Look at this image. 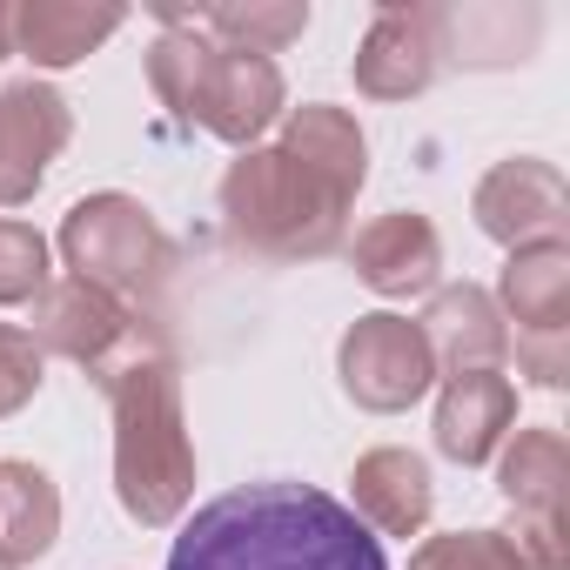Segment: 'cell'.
<instances>
[{"mask_svg":"<svg viewBox=\"0 0 570 570\" xmlns=\"http://www.w3.org/2000/svg\"><path fill=\"white\" fill-rule=\"evenodd\" d=\"M168 570H390L363 517L309 483H248L202 503Z\"/></svg>","mask_w":570,"mask_h":570,"instance_id":"6da1fadb","label":"cell"},{"mask_svg":"<svg viewBox=\"0 0 570 570\" xmlns=\"http://www.w3.org/2000/svg\"><path fill=\"white\" fill-rule=\"evenodd\" d=\"M356 188L323 175L316 161H303L296 148H248L228 175H222V222L242 248L268 255V262H303V255H330L343 242V215H350Z\"/></svg>","mask_w":570,"mask_h":570,"instance_id":"7a4b0ae2","label":"cell"},{"mask_svg":"<svg viewBox=\"0 0 570 570\" xmlns=\"http://www.w3.org/2000/svg\"><path fill=\"white\" fill-rule=\"evenodd\" d=\"M115 403V490L135 523H175L195 497V450L181 423V383L161 356H135L101 376Z\"/></svg>","mask_w":570,"mask_h":570,"instance_id":"3957f363","label":"cell"},{"mask_svg":"<svg viewBox=\"0 0 570 570\" xmlns=\"http://www.w3.org/2000/svg\"><path fill=\"white\" fill-rule=\"evenodd\" d=\"M148 81H155V95H161L175 115L202 121V128H208L215 141H228V148H248V141L282 115V75H275V61L215 48V41L195 35V28H168V35L148 48Z\"/></svg>","mask_w":570,"mask_h":570,"instance_id":"277c9868","label":"cell"},{"mask_svg":"<svg viewBox=\"0 0 570 570\" xmlns=\"http://www.w3.org/2000/svg\"><path fill=\"white\" fill-rule=\"evenodd\" d=\"M61 255L88 289L115 296L121 309L155 303V289L168 282V235L155 228V215L128 195H88L68 208L61 222Z\"/></svg>","mask_w":570,"mask_h":570,"instance_id":"5b68a950","label":"cell"},{"mask_svg":"<svg viewBox=\"0 0 570 570\" xmlns=\"http://www.w3.org/2000/svg\"><path fill=\"white\" fill-rule=\"evenodd\" d=\"M430 383H436V363L410 316H363L343 336V390L363 410H410Z\"/></svg>","mask_w":570,"mask_h":570,"instance_id":"8992f818","label":"cell"},{"mask_svg":"<svg viewBox=\"0 0 570 570\" xmlns=\"http://www.w3.org/2000/svg\"><path fill=\"white\" fill-rule=\"evenodd\" d=\"M135 336V309H121L115 296H101V289H88L81 275H68V282H48V289L35 296V330H28V343L48 356H68V363H81V370H115V350Z\"/></svg>","mask_w":570,"mask_h":570,"instance_id":"52a82bcc","label":"cell"},{"mask_svg":"<svg viewBox=\"0 0 570 570\" xmlns=\"http://www.w3.org/2000/svg\"><path fill=\"white\" fill-rule=\"evenodd\" d=\"M443 8H383L356 48V88L376 101H410L443 68Z\"/></svg>","mask_w":570,"mask_h":570,"instance_id":"ba28073f","label":"cell"},{"mask_svg":"<svg viewBox=\"0 0 570 570\" xmlns=\"http://www.w3.org/2000/svg\"><path fill=\"white\" fill-rule=\"evenodd\" d=\"M563 215H570V188L550 161H497L476 181V228L497 235L503 248H530V242H563Z\"/></svg>","mask_w":570,"mask_h":570,"instance_id":"9c48e42d","label":"cell"},{"mask_svg":"<svg viewBox=\"0 0 570 570\" xmlns=\"http://www.w3.org/2000/svg\"><path fill=\"white\" fill-rule=\"evenodd\" d=\"M75 115L55 88L21 81V88H0V208H14L41 188L48 161L68 148Z\"/></svg>","mask_w":570,"mask_h":570,"instance_id":"30bf717a","label":"cell"},{"mask_svg":"<svg viewBox=\"0 0 570 570\" xmlns=\"http://www.w3.org/2000/svg\"><path fill=\"white\" fill-rule=\"evenodd\" d=\"M423 343H430V363L450 370V376H476V370H497L510 356V330H503V309L456 282V289H436L430 309H423Z\"/></svg>","mask_w":570,"mask_h":570,"instance_id":"8fae6325","label":"cell"},{"mask_svg":"<svg viewBox=\"0 0 570 570\" xmlns=\"http://www.w3.org/2000/svg\"><path fill=\"white\" fill-rule=\"evenodd\" d=\"M436 268H443V242L410 208H396L356 235V275L376 296H423V289H436Z\"/></svg>","mask_w":570,"mask_h":570,"instance_id":"7c38bea8","label":"cell"},{"mask_svg":"<svg viewBox=\"0 0 570 570\" xmlns=\"http://www.w3.org/2000/svg\"><path fill=\"white\" fill-rule=\"evenodd\" d=\"M517 423V390L510 376L497 370H476V376H450L443 403H436V450L456 456V463H483Z\"/></svg>","mask_w":570,"mask_h":570,"instance_id":"4fadbf2b","label":"cell"},{"mask_svg":"<svg viewBox=\"0 0 570 570\" xmlns=\"http://www.w3.org/2000/svg\"><path fill=\"white\" fill-rule=\"evenodd\" d=\"M128 14L108 0H28L14 8V48L35 68H75L81 55H95Z\"/></svg>","mask_w":570,"mask_h":570,"instance_id":"5bb4252c","label":"cell"},{"mask_svg":"<svg viewBox=\"0 0 570 570\" xmlns=\"http://www.w3.org/2000/svg\"><path fill=\"white\" fill-rule=\"evenodd\" d=\"M350 483H356V517H363V530L416 537V530L430 523L436 490H430L423 456H410V450H370Z\"/></svg>","mask_w":570,"mask_h":570,"instance_id":"9a60e30c","label":"cell"},{"mask_svg":"<svg viewBox=\"0 0 570 570\" xmlns=\"http://www.w3.org/2000/svg\"><path fill=\"white\" fill-rule=\"evenodd\" d=\"M503 309L517 316V336H570V248L563 242L510 248Z\"/></svg>","mask_w":570,"mask_h":570,"instance_id":"2e32d148","label":"cell"},{"mask_svg":"<svg viewBox=\"0 0 570 570\" xmlns=\"http://www.w3.org/2000/svg\"><path fill=\"white\" fill-rule=\"evenodd\" d=\"M168 28H195L208 35L215 48H235V55H275V48H289L303 28H309V8H296V0H282V8H262V0H228V8H161Z\"/></svg>","mask_w":570,"mask_h":570,"instance_id":"e0dca14e","label":"cell"},{"mask_svg":"<svg viewBox=\"0 0 570 570\" xmlns=\"http://www.w3.org/2000/svg\"><path fill=\"white\" fill-rule=\"evenodd\" d=\"M503 497L517 503V523H563V483H570V443L557 430H517L497 470Z\"/></svg>","mask_w":570,"mask_h":570,"instance_id":"ac0fdd59","label":"cell"},{"mask_svg":"<svg viewBox=\"0 0 570 570\" xmlns=\"http://www.w3.org/2000/svg\"><path fill=\"white\" fill-rule=\"evenodd\" d=\"M61 530V497L48 483V470L35 463H0V557H41Z\"/></svg>","mask_w":570,"mask_h":570,"instance_id":"d6986e66","label":"cell"},{"mask_svg":"<svg viewBox=\"0 0 570 570\" xmlns=\"http://www.w3.org/2000/svg\"><path fill=\"white\" fill-rule=\"evenodd\" d=\"M282 148H296V155H303V161H316L323 175H336V181L363 188L370 148H363V128H356V115H343V108H323V101H309V108H289V121H282Z\"/></svg>","mask_w":570,"mask_h":570,"instance_id":"ffe728a7","label":"cell"},{"mask_svg":"<svg viewBox=\"0 0 570 570\" xmlns=\"http://www.w3.org/2000/svg\"><path fill=\"white\" fill-rule=\"evenodd\" d=\"M410 570H523L517 543L503 530H456V537H430Z\"/></svg>","mask_w":570,"mask_h":570,"instance_id":"44dd1931","label":"cell"},{"mask_svg":"<svg viewBox=\"0 0 570 570\" xmlns=\"http://www.w3.org/2000/svg\"><path fill=\"white\" fill-rule=\"evenodd\" d=\"M48 289V242L28 222H0V309Z\"/></svg>","mask_w":570,"mask_h":570,"instance_id":"7402d4cb","label":"cell"},{"mask_svg":"<svg viewBox=\"0 0 570 570\" xmlns=\"http://www.w3.org/2000/svg\"><path fill=\"white\" fill-rule=\"evenodd\" d=\"M35 390H41V350L28 343V330L0 323V416H14Z\"/></svg>","mask_w":570,"mask_h":570,"instance_id":"603a6c76","label":"cell"},{"mask_svg":"<svg viewBox=\"0 0 570 570\" xmlns=\"http://www.w3.org/2000/svg\"><path fill=\"white\" fill-rule=\"evenodd\" d=\"M14 55V8H0V61Z\"/></svg>","mask_w":570,"mask_h":570,"instance_id":"cb8c5ba5","label":"cell"},{"mask_svg":"<svg viewBox=\"0 0 570 570\" xmlns=\"http://www.w3.org/2000/svg\"><path fill=\"white\" fill-rule=\"evenodd\" d=\"M0 570H21V563H14V557H0Z\"/></svg>","mask_w":570,"mask_h":570,"instance_id":"d4e9b609","label":"cell"}]
</instances>
